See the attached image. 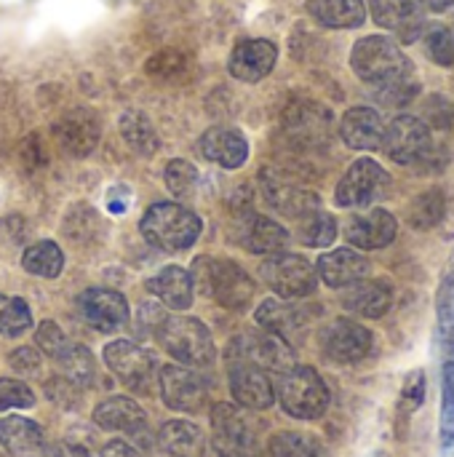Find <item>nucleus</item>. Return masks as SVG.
Instances as JSON below:
<instances>
[{
    "label": "nucleus",
    "mask_w": 454,
    "mask_h": 457,
    "mask_svg": "<svg viewBox=\"0 0 454 457\" xmlns=\"http://www.w3.org/2000/svg\"><path fill=\"white\" fill-rule=\"evenodd\" d=\"M190 278L198 292H203L217 305L230 308V311H244L254 297V281L246 276L244 268H238L230 260L198 257L193 262Z\"/></svg>",
    "instance_id": "obj_1"
},
{
    "label": "nucleus",
    "mask_w": 454,
    "mask_h": 457,
    "mask_svg": "<svg viewBox=\"0 0 454 457\" xmlns=\"http://www.w3.org/2000/svg\"><path fill=\"white\" fill-rule=\"evenodd\" d=\"M351 67L356 70V75L361 80H367V83H372L377 88L412 78V62L399 48V43H393L385 35L361 37L353 46Z\"/></svg>",
    "instance_id": "obj_2"
},
{
    "label": "nucleus",
    "mask_w": 454,
    "mask_h": 457,
    "mask_svg": "<svg viewBox=\"0 0 454 457\" xmlns=\"http://www.w3.org/2000/svg\"><path fill=\"white\" fill-rule=\"evenodd\" d=\"M139 230L147 238V244H153L155 249L185 252L201 236V217L185 209L182 204L163 201V204H153L144 212Z\"/></svg>",
    "instance_id": "obj_3"
},
{
    "label": "nucleus",
    "mask_w": 454,
    "mask_h": 457,
    "mask_svg": "<svg viewBox=\"0 0 454 457\" xmlns=\"http://www.w3.org/2000/svg\"><path fill=\"white\" fill-rule=\"evenodd\" d=\"M439 335H442V447H454V270H450L439 289Z\"/></svg>",
    "instance_id": "obj_4"
},
{
    "label": "nucleus",
    "mask_w": 454,
    "mask_h": 457,
    "mask_svg": "<svg viewBox=\"0 0 454 457\" xmlns=\"http://www.w3.org/2000/svg\"><path fill=\"white\" fill-rule=\"evenodd\" d=\"M155 337L177 361L190 367H209L217 356L211 332L203 321L190 316H166L155 329Z\"/></svg>",
    "instance_id": "obj_5"
},
{
    "label": "nucleus",
    "mask_w": 454,
    "mask_h": 457,
    "mask_svg": "<svg viewBox=\"0 0 454 457\" xmlns=\"http://www.w3.org/2000/svg\"><path fill=\"white\" fill-rule=\"evenodd\" d=\"M278 399L286 415L297 420H318L329 410V388L313 367H292L281 375Z\"/></svg>",
    "instance_id": "obj_6"
},
{
    "label": "nucleus",
    "mask_w": 454,
    "mask_h": 457,
    "mask_svg": "<svg viewBox=\"0 0 454 457\" xmlns=\"http://www.w3.org/2000/svg\"><path fill=\"white\" fill-rule=\"evenodd\" d=\"M211 428H214V450L219 457H262L260 426L241 407L214 404Z\"/></svg>",
    "instance_id": "obj_7"
},
{
    "label": "nucleus",
    "mask_w": 454,
    "mask_h": 457,
    "mask_svg": "<svg viewBox=\"0 0 454 457\" xmlns=\"http://www.w3.org/2000/svg\"><path fill=\"white\" fill-rule=\"evenodd\" d=\"M104 364L112 375L136 394H150L158 378V361L150 351L131 340H115L104 348Z\"/></svg>",
    "instance_id": "obj_8"
},
{
    "label": "nucleus",
    "mask_w": 454,
    "mask_h": 457,
    "mask_svg": "<svg viewBox=\"0 0 454 457\" xmlns=\"http://www.w3.org/2000/svg\"><path fill=\"white\" fill-rule=\"evenodd\" d=\"M230 361H249L265 372L284 375L294 367L292 345L273 332H246L230 343Z\"/></svg>",
    "instance_id": "obj_9"
},
{
    "label": "nucleus",
    "mask_w": 454,
    "mask_h": 457,
    "mask_svg": "<svg viewBox=\"0 0 454 457\" xmlns=\"http://www.w3.org/2000/svg\"><path fill=\"white\" fill-rule=\"evenodd\" d=\"M262 281L278 295V297H286V300H300V297H308L316 292L318 287V278H316V270L313 265L300 257V254H270L265 262H262Z\"/></svg>",
    "instance_id": "obj_10"
},
{
    "label": "nucleus",
    "mask_w": 454,
    "mask_h": 457,
    "mask_svg": "<svg viewBox=\"0 0 454 457\" xmlns=\"http://www.w3.org/2000/svg\"><path fill=\"white\" fill-rule=\"evenodd\" d=\"M388 187H391L388 171L377 161L361 158L345 171V177L337 185L334 198L345 209H361V206H369V204L385 198Z\"/></svg>",
    "instance_id": "obj_11"
},
{
    "label": "nucleus",
    "mask_w": 454,
    "mask_h": 457,
    "mask_svg": "<svg viewBox=\"0 0 454 457\" xmlns=\"http://www.w3.org/2000/svg\"><path fill=\"white\" fill-rule=\"evenodd\" d=\"M158 386H161V396L169 410L203 412L209 404V383L195 370H187L179 364H166L158 372Z\"/></svg>",
    "instance_id": "obj_12"
},
{
    "label": "nucleus",
    "mask_w": 454,
    "mask_h": 457,
    "mask_svg": "<svg viewBox=\"0 0 454 457\" xmlns=\"http://www.w3.org/2000/svg\"><path fill=\"white\" fill-rule=\"evenodd\" d=\"M431 129L425 120L415 118V115H399L385 126V137H383V150L388 153V158L393 163L409 166L423 161L431 153Z\"/></svg>",
    "instance_id": "obj_13"
},
{
    "label": "nucleus",
    "mask_w": 454,
    "mask_h": 457,
    "mask_svg": "<svg viewBox=\"0 0 454 457\" xmlns=\"http://www.w3.org/2000/svg\"><path fill=\"white\" fill-rule=\"evenodd\" d=\"M286 137L302 150H318L329 142L332 134V115L326 107L316 102H294L284 112Z\"/></svg>",
    "instance_id": "obj_14"
},
{
    "label": "nucleus",
    "mask_w": 454,
    "mask_h": 457,
    "mask_svg": "<svg viewBox=\"0 0 454 457\" xmlns=\"http://www.w3.org/2000/svg\"><path fill=\"white\" fill-rule=\"evenodd\" d=\"M375 337L367 327L351 319H337L321 332V348L326 359L337 364H359L372 353Z\"/></svg>",
    "instance_id": "obj_15"
},
{
    "label": "nucleus",
    "mask_w": 454,
    "mask_h": 457,
    "mask_svg": "<svg viewBox=\"0 0 454 457\" xmlns=\"http://www.w3.org/2000/svg\"><path fill=\"white\" fill-rule=\"evenodd\" d=\"M99 120L91 110L86 107H75L70 112H64L56 123H54V139L56 145L72 155V158H86L96 150L99 145Z\"/></svg>",
    "instance_id": "obj_16"
},
{
    "label": "nucleus",
    "mask_w": 454,
    "mask_h": 457,
    "mask_svg": "<svg viewBox=\"0 0 454 457\" xmlns=\"http://www.w3.org/2000/svg\"><path fill=\"white\" fill-rule=\"evenodd\" d=\"M78 308L83 319L99 332H115L128 321V303L123 295L112 289H102V287L86 289L78 297Z\"/></svg>",
    "instance_id": "obj_17"
},
{
    "label": "nucleus",
    "mask_w": 454,
    "mask_h": 457,
    "mask_svg": "<svg viewBox=\"0 0 454 457\" xmlns=\"http://www.w3.org/2000/svg\"><path fill=\"white\" fill-rule=\"evenodd\" d=\"M230 394L235 396V402L246 410H270L276 402L270 378L265 375V370L249 364V361H230Z\"/></svg>",
    "instance_id": "obj_18"
},
{
    "label": "nucleus",
    "mask_w": 454,
    "mask_h": 457,
    "mask_svg": "<svg viewBox=\"0 0 454 457\" xmlns=\"http://www.w3.org/2000/svg\"><path fill=\"white\" fill-rule=\"evenodd\" d=\"M278 59V48L265 40V37H252V40H241L233 54H230V75L244 80V83H260L262 78L270 75V70L276 67Z\"/></svg>",
    "instance_id": "obj_19"
},
{
    "label": "nucleus",
    "mask_w": 454,
    "mask_h": 457,
    "mask_svg": "<svg viewBox=\"0 0 454 457\" xmlns=\"http://www.w3.org/2000/svg\"><path fill=\"white\" fill-rule=\"evenodd\" d=\"M396 220L385 209H372L364 214H356L345 225V241L356 249H383L396 238Z\"/></svg>",
    "instance_id": "obj_20"
},
{
    "label": "nucleus",
    "mask_w": 454,
    "mask_h": 457,
    "mask_svg": "<svg viewBox=\"0 0 454 457\" xmlns=\"http://www.w3.org/2000/svg\"><path fill=\"white\" fill-rule=\"evenodd\" d=\"M369 8H372V19L380 27L396 32L407 43L423 32V24H425L423 11L412 0H369Z\"/></svg>",
    "instance_id": "obj_21"
},
{
    "label": "nucleus",
    "mask_w": 454,
    "mask_h": 457,
    "mask_svg": "<svg viewBox=\"0 0 454 457\" xmlns=\"http://www.w3.org/2000/svg\"><path fill=\"white\" fill-rule=\"evenodd\" d=\"M340 137L353 150H377L383 147V137H385L383 115L372 107H351L343 115Z\"/></svg>",
    "instance_id": "obj_22"
},
{
    "label": "nucleus",
    "mask_w": 454,
    "mask_h": 457,
    "mask_svg": "<svg viewBox=\"0 0 454 457\" xmlns=\"http://www.w3.org/2000/svg\"><path fill=\"white\" fill-rule=\"evenodd\" d=\"M201 153L211 163H219L225 169H241L249 158V142L235 129L214 126L201 137Z\"/></svg>",
    "instance_id": "obj_23"
},
{
    "label": "nucleus",
    "mask_w": 454,
    "mask_h": 457,
    "mask_svg": "<svg viewBox=\"0 0 454 457\" xmlns=\"http://www.w3.org/2000/svg\"><path fill=\"white\" fill-rule=\"evenodd\" d=\"M345 311L361 319H383L393 305V289L388 281H356L343 295Z\"/></svg>",
    "instance_id": "obj_24"
},
{
    "label": "nucleus",
    "mask_w": 454,
    "mask_h": 457,
    "mask_svg": "<svg viewBox=\"0 0 454 457\" xmlns=\"http://www.w3.org/2000/svg\"><path fill=\"white\" fill-rule=\"evenodd\" d=\"M94 423L104 431H126L134 436H144L147 418L142 407L128 396H110L94 410Z\"/></svg>",
    "instance_id": "obj_25"
},
{
    "label": "nucleus",
    "mask_w": 454,
    "mask_h": 457,
    "mask_svg": "<svg viewBox=\"0 0 454 457\" xmlns=\"http://www.w3.org/2000/svg\"><path fill=\"white\" fill-rule=\"evenodd\" d=\"M367 273H369V260L353 249H334L318 260V276L332 289L351 287L367 278Z\"/></svg>",
    "instance_id": "obj_26"
},
{
    "label": "nucleus",
    "mask_w": 454,
    "mask_h": 457,
    "mask_svg": "<svg viewBox=\"0 0 454 457\" xmlns=\"http://www.w3.org/2000/svg\"><path fill=\"white\" fill-rule=\"evenodd\" d=\"M265 198L268 204H273L281 214L286 217H305L310 212L318 209V195L294 185V182H286L281 177H265Z\"/></svg>",
    "instance_id": "obj_27"
},
{
    "label": "nucleus",
    "mask_w": 454,
    "mask_h": 457,
    "mask_svg": "<svg viewBox=\"0 0 454 457\" xmlns=\"http://www.w3.org/2000/svg\"><path fill=\"white\" fill-rule=\"evenodd\" d=\"M147 289L171 311H185L193 305V278L185 268H163L158 276L150 278Z\"/></svg>",
    "instance_id": "obj_28"
},
{
    "label": "nucleus",
    "mask_w": 454,
    "mask_h": 457,
    "mask_svg": "<svg viewBox=\"0 0 454 457\" xmlns=\"http://www.w3.org/2000/svg\"><path fill=\"white\" fill-rule=\"evenodd\" d=\"M257 324L265 332H273L289 343L294 335H300L305 329V313L297 305H289L281 300H265L257 308Z\"/></svg>",
    "instance_id": "obj_29"
},
{
    "label": "nucleus",
    "mask_w": 454,
    "mask_h": 457,
    "mask_svg": "<svg viewBox=\"0 0 454 457\" xmlns=\"http://www.w3.org/2000/svg\"><path fill=\"white\" fill-rule=\"evenodd\" d=\"M308 11L316 21L332 29H353L361 27L367 19L364 0H310Z\"/></svg>",
    "instance_id": "obj_30"
},
{
    "label": "nucleus",
    "mask_w": 454,
    "mask_h": 457,
    "mask_svg": "<svg viewBox=\"0 0 454 457\" xmlns=\"http://www.w3.org/2000/svg\"><path fill=\"white\" fill-rule=\"evenodd\" d=\"M241 238L252 254H278L289 244L286 228H281L276 220H268V217H249Z\"/></svg>",
    "instance_id": "obj_31"
},
{
    "label": "nucleus",
    "mask_w": 454,
    "mask_h": 457,
    "mask_svg": "<svg viewBox=\"0 0 454 457\" xmlns=\"http://www.w3.org/2000/svg\"><path fill=\"white\" fill-rule=\"evenodd\" d=\"M0 445L11 455H32L43 447V431L35 420L11 415L0 420Z\"/></svg>",
    "instance_id": "obj_32"
},
{
    "label": "nucleus",
    "mask_w": 454,
    "mask_h": 457,
    "mask_svg": "<svg viewBox=\"0 0 454 457\" xmlns=\"http://www.w3.org/2000/svg\"><path fill=\"white\" fill-rule=\"evenodd\" d=\"M158 445L171 457H198L203 453V434L187 420H169L158 434Z\"/></svg>",
    "instance_id": "obj_33"
},
{
    "label": "nucleus",
    "mask_w": 454,
    "mask_h": 457,
    "mask_svg": "<svg viewBox=\"0 0 454 457\" xmlns=\"http://www.w3.org/2000/svg\"><path fill=\"white\" fill-rule=\"evenodd\" d=\"M120 134H123V142L139 155H153L161 147L153 120L139 110H128L120 115Z\"/></svg>",
    "instance_id": "obj_34"
},
{
    "label": "nucleus",
    "mask_w": 454,
    "mask_h": 457,
    "mask_svg": "<svg viewBox=\"0 0 454 457\" xmlns=\"http://www.w3.org/2000/svg\"><path fill=\"white\" fill-rule=\"evenodd\" d=\"M21 268L32 276H40V278H56L64 268V254L54 241H37V244L24 249Z\"/></svg>",
    "instance_id": "obj_35"
},
{
    "label": "nucleus",
    "mask_w": 454,
    "mask_h": 457,
    "mask_svg": "<svg viewBox=\"0 0 454 457\" xmlns=\"http://www.w3.org/2000/svg\"><path fill=\"white\" fill-rule=\"evenodd\" d=\"M54 361L59 364V370L64 372L67 380L78 383V386H88L94 380V356L88 348L78 345V343H67Z\"/></svg>",
    "instance_id": "obj_36"
},
{
    "label": "nucleus",
    "mask_w": 454,
    "mask_h": 457,
    "mask_svg": "<svg viewBox=\"0 0 454 457\" xmlns=\"http://www.w3.org/2000/svg\"><path fill=\"white\" fill-rule=\"evenodd\" d=\"M444 209H447L444 190L431 187V190H425L423 195H417L412 201V206H409V222L417 230H431V228H436L444 220Z\"/></svg>",
    "instance_id": "obj_37"
},
{
    "label": "nucleus",
    "mask_w": 454,
    "mask_h": 457,
    "mask_svg": "<svg viewBox=\"0 0 454 457\" xmlns=\"http://www.w3.org/2000/svg\"><path fill=\"white\" fill-rule=\"evenodd\" d=\"M300 220L302 222H300L297 236H300V241L305 246H329L337 238V222H334L332 214L316 209V212H310V214H305Z\"/></svg>",
    "instance_id": "obj_38"
},
{
    "label": "nucleus",
    "mask_w": 454,
    "mask_h": 457,
    "mask_svg": "<svg viewBox=\"0 0 454 457\" xmlns=\"http://www.w3.org/2000/svg\"><path fill=\"white\" fill-rule=\"evenodd\" d=\"M32 327V313L24 300L0 295V335L19 337Z\"/></svg>",
    "instance_id": "obj_39"
},
{
    "label": "nucleus",
    "mask_w": 454,
    "mask_h": 457,
    "mask_svg": "<svg viewBox=\"0 0 454 457\" xmlns=\"http://www.w3.org/2000/svg\"><path fill=\"white\" fill-rule=\"evenodd\" d=\"M163 177H166V187L177 198H190L198 190V182H201L198 169L190 161H182V158L169 161L166 169H163Z\"/></svg>",
    "instance_id": "obj_40"
},
{
    "label": "nucleus",
    "mask_w": 454,
    "mask_h": 457,
    "mask_svg": "<svg viewBox=\"0 0 454 457\" xmlns=\"http://www.w3.org/2000/svg\"><path fill=\"white\" fill-rule=\"evenodd\" d=\"M270 457H324L316 439L294 431L276 434L270 439Z\"/></svg>",
    "instance_id": "obj_41"
},
{
    "label": "nucleus",
    "mask_w": 454,
    "mask_h": 457,
    "mask_svg": "<svg viewBox=\"0 0 454 457\" xmlns=\"http://www.w3.org/2000/svg\"><path fill=\"white\" fill-rule=\"evenodd\" d=\"M64 233H70L78 244H88L94 233H99V217L91 206H72L64 217Z\"/></svg>",
    "instance_id": "obj_42"
},
{
    "label": "nucleus",
    "mask_w": 454,
    "mask_h": 457,
    "mask_svg": "<svg viewBox=\"0 0 454 457\" xmlns=\"http://www.w3.org/2000/svg\"><path fill=\"white\" fill-rule=\"evenodd\" d=\"M35 407V394L29 391V386L19 383V380H0V412L5 410H29Z\"/></svg>",
    "instance_id": "obj_43"
},
{
    "label": "nucleus",
    "mask_w": 454,
    "mask_h": 457,
    "mask_svg": "<svg viewBox=\"0 0 454 457\" xmlns=\"http://www.w3.org/2000/svg\"><path fill=\"white\" fill-rule=\"evenodd\" d=\"M425 51H428V56H431L436 64H442V67H452L454 43H452L450 29H447V27H433V29L428 32V37H425Z\"/></svg>",
    "instance_id": "obj_44"
},
{
    "label": "nucleus",
    "mask_w": 454,
    "mask_h": 457,
    "mask_svg": "<svg viewBox=\"0 0 454 457\" xmlns=\"http://www.w3.org/2000/svg\"><path fill=\"white\" fill-rule=\"evenodd\" d=\"M423 402H425V372L415 370L407 375L404 388H401V412L412 415L423 407Z\"/></svg>",
    "instance_id": "obj_45"
},
{
    "label": "nucleus",
    "mask_w": 454,
    "mask_h": 457,
    "mask_svg": "<svg viewBox=\"0 0 454 457\" xmlns=\"http://www.w3.org/2000/svg\"><path fill=\"white\" fill-rule=\"evenodd\" d=\"M415 94H417L415 78H407V80H399V83H391V86L377 88L380 102L388 104V107H404V104H409L415 99Z\"/></svg>",
    "instance_id": "obj_46"
},
{
    "label": "nucleus",
    "mask_w": 454,
    "mask_h": 457,
    "mask_svg": "<svg viewBox=\"0 0 454 457\" xmlns=\"http://www.w3.org/2000/svg\"><path fill=\"white\" fill-rule=\"evenodd\" d=\"M35 343H37V348H40L45 356L54 359L70 340H67V335L59 329L56 321H43V324L37 327V332H35Z\"/></svg>",
    "instance_id": "obj_47"
},
{
    "label": "nucleus",
    "mask_w": 454,
    "mask_h": 457,
    "mask_svg": "<svg viewBox=\"0 0 454 457\" xmlns=\"http://www.w3.org/2000/svg\"><path fill=\"white\" fill-rule=\"evenodd\" d=\"M185 70V56L177 51H161L147 62V72L155 78H177Z\"/></svg>",
    "instance_id": "obj_48"
},
{
    "label": "nucleus",
    "mask_w": 454,
    "mask_h": 457,
    "mask_svg": "<svg viewBox=\"0 0 454 457\" xmlns=\"http://www.w3.org/2000/svg\"><path fill=\"white\" fill-rule=\"evenodd\" d=\"M78 388H80V386L72 383V380H67V378H54V380L48 383V396H51V402H56L59 407L72 410V407L80 402V391H78Z\"/></svg>",
    "instance_id": "obj_49"
},
{
    "label": "nucleus",
    "mask_w": 454,
    "mask_h": 457,
    "mask_svg": "<svg viewBox=\"0 0 454 457\" xmlns=\"http://www.w3.org/2000/svg\"><path fill=\"white\" fill-rule=\"evenodd\" d=\"M8 364L11 370H16L19 375H35L40 370V353L35 348H16L11 356H8Z\"/></svg>",
    "instance_id": "obj_50"
},
{
    "label": "nucleus",
    "mask_w": 454,
    "mask_h": 457,
    "mask_svg": "<svg viewBox=\"0 0 454 457\" xmlns=\"http://www.w3.org/2000/svg\"><path fill=\"white\" fill-rule=\"evenodd\" d=\"M21 161H24L27 169H40V166L48 163L45 147H43V142H40L37 134H32V137L21 145Z\"/></svg>",
    "instance_id": "obj_51"
},
{
    "label": "nucleus",
    "mask_w": 454,
    "mask_h": 457,
    "mask_svg": "<svg viewBox=\"0 0 454 457\" xmlns=\"http://www.w3.org/2000/svg\"><path fill=\"white\" fill-rule=\"evenodd\" d=\"M102 457H144V455H142L136 447H131L128 442H110V445H104Z\"/></svg>",
    "instance_id": "obj_52"
},
{
    "label": "nucleus",
    "mask_w": 454,
    "mask_h": 457,
    "mask_svg": "<svg viewBox=\"0 0 454 457\" xmlns=\"http://www.w3.org/2000/svg\"><path fill=\"white\" fill-rule=\"evenodd\" d=\"M51 457H94L86 447H78V445H56L54 447V455Z\"/></svg>",
    "instance_id": "obj_53"
},
{
    "label": "nucleus",
    "mask_w": 454,
    "mask_h": 457,
    "mask_svg": "<svg viewBox=\"0 0 454 457\" xmlns=\"http://www.w3.org/2000/svg\"><path fill=\"white\" fill-rule=\"evenodd\" d=\"M412 3H417V5H425L428 11H447L454 0H412Z\"/></svg>",
    "instance_id": "obj_54"
}]
</instances>
